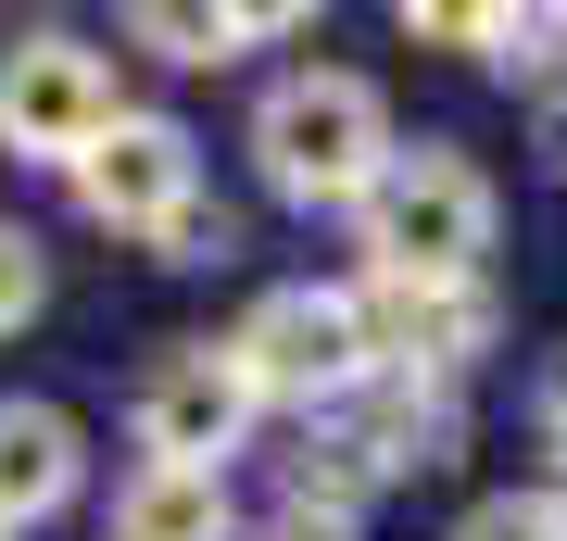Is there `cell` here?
Here are the masks:
<instances>
[{"label":"cell","mask_w":567,"mask_h":541,"mask_svg":"<svg viewBox=\"0 0 567 541\" xmlns=\"http://www.w3.org/2000/svg\"><path fill=\"white\" fill-rule=\"evenodd\" d=\"M391 152H404V139H391V101L365 76H341V63H303V76H278L252 101V164H265L278 201H341V215H353Z\"/></svg>","instance_id":"cell-1"},{"label":"cell","mask_w":567,"mask_h":541,"mask_svg":"<svg viewBox=\"0 0 567 541\" xmlns=\"http://www.w3.org/2000/svg\"><path fill=\"white\" fill-rule=\"evenodd\" d=\"M353 227H365V278H480V252H492V177L454 139H416V152H391L379 177H365Z\"/></svg>","instance_id":"cell-2"},{"label":"cell","mask_w":567,"mask_h":541,"mask_svg":"<svg viewBox=\"0 0 567 541\" xmlns=\"http://www.w3.org/2000/svg\"><path fill=\"white\" fill-rule=\"evenodd\" d=\"M215 353L240 365L252 416H265V403H303V416H328V403H353L365 378H379V365H365V327H353V290H265Z\"/></svg>","instance_id":"cell-3"},{"label":"cell","mask_w":567,"mask_h":541,"mask_svg":"<svg viewBox=\"0 0 567 541\" xmlns=\"http://www.w3.org/2000/svg\"><path fill=\"white\" fill-rule=\"evenodd\" d=\"M114 114H126V101H114V63L89 51V39L39 25V39L0 51V152H25V164H76Z\"/></svg>","instance_id":"cell-4"},{"label":"cell","mask_w":567,"mask_h":541,"mask_svg":"<svg viewBox=\"0 0 567 541\" xmlns=\"http://www.w3.org/2000/svg\"><path fill=\"white\" fill-rule=\"evenodd\" d=\"M63 177H76V215H89V227H114V240H164V227L203 201V139L164 126V114H114Z\"/></svg>","instance_id":"cell-5"},{"label":"cell","mask_w":567,"mask_h":541,"mask_svg":"<svg viewBox=\"0 0 567 541\" xmlns=\"http://www.w3.org/2000/svg\"><path fill=\"white\" fill-rule=\"evenodd\" d=\"M353 327H365V365L379 378H429L442 391L454 365L492 353V290L480 278H353Z\"/></svg>","instance_id":"cell-6"},{"label":"cell","mask_w":567,"mask_h":541,"mask_svg":"<svg viewBox=\"0 0 567 541\" xmlns=\"http://www.w3.org/2000/svg\"><path fill=\"white\" fill-rule=\"evenodd\" d=\"M240 428H252V391H240V365H227L215 341H177L140 378V454L152 466H203V479H227Z\"/></svg>","instance_id":"cell-7"},{"label":"cell","mask_w":567,"mask_h":541,"mask_svg":"<svg viewBox=\"0 0 567 541\" xmlns=\"http://www.w3.org/2000/svg\"><path fill=\"white\" fill-rule=\"evenodd\" d=\"M76 503V416L63 403H0V541Z\"/></svg>","instance_id":"cell-8"},{"label":"cell","mask_w":567,"mask_h":541,"mask_svg":"<svg viewBox=\"0 0 567 541\" xmlns=\"http://www.w3.org/2000/svg\"><path fill=\"white\" fill-rule=\"evenodd\" d=\"M114 541H227V479H203V466H140L114 491Z\"/></svg>","instance_id":"cell-9"},{"label":"cell","mask_w":567,"mask_h":541,"mask_svg":"<svg viewBox=\"0 0 567 541\" xmlns=\"http://www.w3.org/2000/svg\"><path fill=\"white\" fill-rule=\"evenodd\" d=\"M140 51H164V63H240L252 39H278V25H303L290 0H265V13H203V0H140Z\"/></svg>","instance_id":"cell-10"},{"label":"cell","mask_w":567,"mask_h":541,"mask_svg":"<svg viewBox=\"0 0 567 541\" xmlns=\"http://www.w3.org/2000/svg\"><path fill=\"white\" fill-rule=\"evenodd\" d=\"M454 541H567V491H492V503H466Z\"/></svg>","instance_id":"cell-11"},{"label":"cell","mask_w":567,"mask_h":541,"mask_svg":"<svg viewBox=\"0 0 567 541\" xmlns=\"http://www.w3.org/2000/svg\"><path fill=\"white\" fill-rule=\"evenodd\" d=\"M39 302H51V252H39V227H13V215H0V341H13Z\"/></svg>","instance_id":"cell-12"},{"label":"cell","mask_w":567,"mask_h":541,"mask_svg":"<svg viewBox=\"0 0 567 541\" xmlns=\"http://www.w3.org/2000/svg\"><path fill=\"white\" fill-rule=\"evenodd\" d=\"M164 252H177V264H203V252H227V201H189V215L164 227Z\"/></svg>","instance_id":"cell-13"},{"label":"cell","mask_w":567,"mask_h":541,"mask_svg":"<svg viewBox=\"0 0 567 541\" xmlns=\"http://www.w3.org/2000/svg\"><path fill=\"white\" fill-rule=\"evenodd\" d=\"M404 39H429V51H480V13H404Z\"/></svg>","instance_id":"cell-14"},{"label":"cell","mask_w":567,"mask_h":541,"mask_svg":"<svg viewBox=\"0 0 567 541\" xmlns=\"http://www.w3.org/2000/svg\"><path fill=\"white\" fill-rule=\"evenodd\" d=\"M278 541H353V517H316V503H290V517H278Z\"/></svg>","instance_id":"cell-15"},{"label":"cell","mask_w":567,"mask_h":541,"mask_svg":"<svg viewBox=\"0 0 567 541\" xmlns=\"http://www.w3.org/2000/svg\"><path fill=\"white\" fill-rule=\"evenodd\" d=\"M555 454H567V391H555Z\"/></svg>","instance_id":"cell-16"}]
</instances>
